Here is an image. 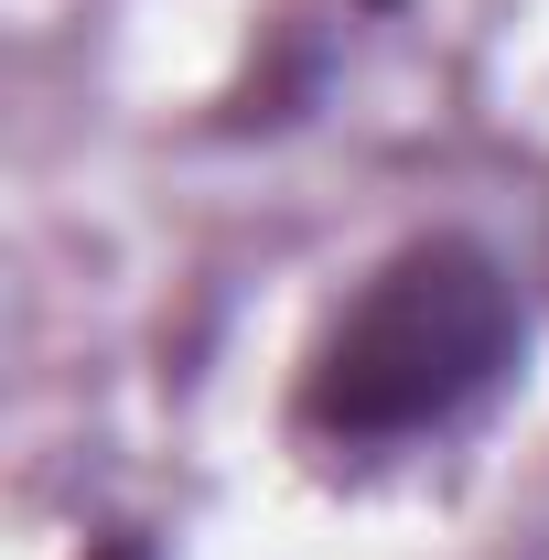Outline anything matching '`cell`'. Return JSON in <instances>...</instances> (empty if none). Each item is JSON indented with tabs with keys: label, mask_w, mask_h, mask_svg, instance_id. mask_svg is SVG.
Listing matches in <instances>:
<instances>
[{
	"label": "cell",
	"mask_w": 549,
	"mask_h": 560,
	"mask_svg": "<svg viewBox=\"0 0 549 560\" xmlns=\"http://www.w3.org/2000/svg\"><path fill=\"white\" fill-rule=\"evenodd\" d=\"M506 366H517L506 270L464 237H431L344 302V324L302 377V420L335 442H420V431H453Z\"/></svg>",
	"instance_id": "1"
},
{
	"label": "cell",
	"mask_w": 549,
	"mask_h": 560,
	"mask_svg": "<svg viewBox=\"0 0 549 560\" xmlns=\"http://www.w3.org/2000/svg\"><path fill=\"white\" fill-rule=\"evenodd\" d=\"M108 560H140V550H108Z\"/></svg>",
	"instance_id": "2"
}]
</instances>
